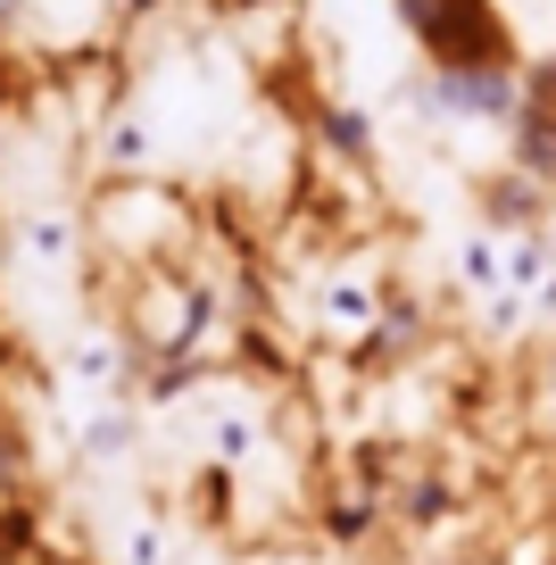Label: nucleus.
Instances as JSON below:
<instances>
[{
    "label": "nucleus",
    "mask_w": 556,
    "mask_h": 565,
    "mask_svg": "<svg viewBox=\"0 0 556 565\" xmlns=\"http://www.w3.org/2000/svg\"><path fill=\"white\" fill-rule=\"evenodd\" d=\"M532 399H539V424L556 433V341L539 350V383H532Z\"/></svg>",
    "instance_id": "nucleus-6"
},
{
    "label": "nucleus",
    "mask_w": 556,
    "mask_h": 565,
    "mask_svg": "<svg viewBox=\"0 0 556 565\" xmlns=\"http://www.w3.org/2000/svg\"><path fill=\"white\" fill-rule=\"evenodd\" d=\"M416 67L432 75H482V67H523L515 18L499 0H391Z\"/></svg>",
    "instance_id": "nucleus-1"
},
{
    "label": "nucleus",
    "mask_w": 556,
    "mask_h": 565,
    "mask_svg": "<svg viewBox=\"0 0 556 565\" xmlns=\"http://www.w3.org/2000/svg\"><path fill=\"white\" fill-rule=\"evenodd\" d=\"M308 150L332 159L341 175H365L374 167V108L349 100V92H316L308 100Z\"/></svg>",
    "instance_id": "nucleus-4"
},
{
    "label": "nucleus",
    "mask_w": 556,
    "mask_h": 565,
    "mask_svg": "<svg viewBox=\"0 0 556 565\" xmlns=\"http://www.w3.org/2000/svg\"><path fill=\"white\" fill-rule=\"evenodd\" d=\"M556 200H548V183H532L523 167H490L482 183H473V225H490V233H539V216H548Z\"/></svg>",
    "instance_id": "nucleus-5"
},
{
    "label": "nucleus",
    "mask_w": 556,
    "mask_h": 565,
    "mask_svg": "<svg viewBox=\"0 0 556 565\" xmlns=\"http://www.w3.org/2000/svg\"><path fill=\"white\" fill-rule=\"evenodd\" d=\"M506 167L548 183V200H556V51L523 58V108H515V125H506Z\"/></svg>",
    "instance_id": "nucleus-3"
},
{
    "label": "nucleus",
    "mask_w": 556,
    "mask_h": 565,
    "mask_svg": "<svg viewBox=\"0 0 556 565\" xmlns=\"http://www.w3.org/2000/svg\"><path fill=\"white\" fill-rule=\"evenodd\" d=\"M539 249H548V266H556V209L539 216Z\"/></svg>",
    "instance_id": "nucleus-7"
},
{
    "label": "nucleus",
    "mask_w": 556,
    "mask_h": 565,
    "mask_svg": "<svg viewBox=\"0 0 556 565\" xmlns=\"http://www.w3.org/2000/svg\"><path fill=\"white\" fill-rule=\"evenodd\" d=\"M399 100L416 108L424 125H449V134H499L506 141V125H515V108H523V67H482V75L416 67L399 84Z\"/></svg>",
    "instance_id": "nucleus-2"
}]
</instances>
